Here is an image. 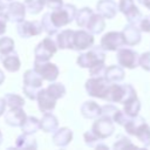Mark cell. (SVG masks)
Returning <instances> with one entry per match:
<instances>
[{"label": "cell", "mask_w": 150, "mask_h": 150, "mask_svg": "<svg viewBox=\"0 0 150 150\" xmlns=\"http://www.w3.org/2000/svg\"><path fill=\"white\" fill-rule=\"evenodd\" d=\"M46 89H47V90H48V91H49L56 100L63 97L64 94H66V88H64V86H63L62 83H59V82L50 83Z\"/></svg>", "instance_id": "obj_35"}, {"label": "cell", "mask_w": 150, "mask_h": 150, "mask_svg": "<svg viewBox=\"0 0 150 150\" xmlns=\"http://www.w3.org/2000/svg\"><path fill=\"white\" fill-rule=\"evenodd\" d=\"M93 14H94V12H93V9L89 8V7H83L82 9H80L79 12H76L75 19H76L77 26L81 27V28H86Z\"/></svg>", "instance_id": "obj_29"}, {"label": "cell", "mask_w": 150, "mask_h": 150, "mask_svg": "<svg viewBox=\"0 0 150 150\" xmlns=\"http://www.w3.org/2000/svg\"><path fill=\"white\" fill-rule=\"evenodd\" d=\"M105 27V21H104V18L101 15V14H93L88 25H87V29L89 33H91L93 35L94 34H100L101 32H103Z\"/></svg>", "instance_id": "obj_24"}, {"label": "cell", "mask_w": 150, "mask_h": 150, "mask_svg": "<svg viewBox=\"0 0 150 150\" xmlns=\"http://www.w3.org/2000/svg\"><path fill=\"white\" fill-rule=\"evenodd\" d=\"M4 100L6 102V105H8L9 108H22L25 105L23 97H21L18 94L8 93V94H6L4 96Z\"/></svg>", "instance_id": "obj_32"}, {"label": "cell", "mask_w": 150, "mask_h": 150, "mask_svg": "<svg viewBox=\"0 0 150 150\" xmlns=\"http://www.w3.org/2000/svg\"><path fill=\"white\" fill-rule=\"evenodd\" d=\"M122 34L124 38V42L128 46H135L141 41V29L137 27V25H127L123 28Z\"/></svg>", "instance_id": "obj_18"}, {"label": "cell", "mask_w": 150, "mask_h": 150, "mask_svg": "<svg viewBox=\"0 0 150 150\" xmlns=\"http://www.w3.org/2000/svg\"><path fill=\"white\" fill-rule=\"evenodd\" d=\"M124 70L121 66H110L105 70L104 77L110 82V83H117L121 82L124 79Z\"/></svg>", "instance_id": "obj_26"}, {"label": "cell", "mask_w": 150, "mask_h": 150, "mask_svg": "<svg viewBox=\"0 0 150 150\" xmlns=\"http://www.w3.org/2000/svg\"><path fill=\"white\" fill-rule=\"evenodd\" d=\"M144 146H145V148H148V149H150V141H149V142H146V143H144Z\"/></svg>", "instance_id": "obj_49"}, {"label": "cell", "mask_w": 150, "mask_h": 150, "mask_svg": "<svg viewBox=\"0 0 150 150\" xmlns=\"http://www.w3.org/2000/svg\"><path fill=\"white\" fill-rule=\"evenodd\" d=\"M42 77L34 69L26 70L23 74V94L29 100H36L39 91L42 89Z\"/></svg>", "instance_id": "obj_3"}, {"label": "cell", "mask_w": 150, "mask_h": 150, "mask_svg": "<svg viewBox=\"0 0 150 150\" xmlns=\"http://www.w3.org/2000/svg\"><path fill=\"white\" fill-rule=\"evenodd\" d=\"M15 146L19 149H36L38 144H36V139L32 135L22 132L20 136H18L15 141Z\"/></svg>", "instance_id": "obj_27"}, {"label": "cell", "mask_w": 150, "mask_h": 150, "mask_svg": "<svg viewBox=\"0 0 150 150\" xmlns=\"http://www.w3.org/2000/svg\"><path fill=\"white\" fill-rule=\"evenodd\" d=\"M118 9L125 15L129 23L137 25L143 16L139 9L136 7L134 0H120L118 2Z\"/></svg>", "instance_id": "obj_12"}, {"label": "cell", "mask_w": 150, "mask_h": 150, "mask_svg": "<svg viewBox=\"0 0 150 150\" xmlns=\"http://www.w3.org/2000/svg\"><path fill=\"white\" fill-rule=\"evenodd\" d=\"M40 129H41L40 128V120H38L34 116H27L26 120H25V122H23V124L21 125L22 132L29 134V135L35 134Z\"/></svg>", "instance_id": "obj_28"}, {"label": "cell", "mask_w": 150, "mask_h": 150, "mask_svg": "<svg viewBox=\"0 0 150 150\" xmlns=\"http://www.w3.org/2000/svg\"><path fill=\"white\" fill-rule=\"evenodd\" d=\"M45 5L52 9H57L63 5L62 0H45Z\"/></svg>", "instance_id": "obj_43"}, {"label": "cell", "mask_w": 150, "mask_h": 150, "mask_svg": "<svg viewBox=\"0 0 150 150\" xmlns=\"http://www.w3.org/2000/svg\"><path fill=\"white\" fill-rule=\"evenodd\" d=\"M27 115L22 108H11L5 114V122L11 127H21Z\"/></svg>", "instance_id": "obj_17"}, {"label": "cell", "mask_w": 150, "mask_h": 150, "mask_svg": "<svg viewBox=\"0 0 150 150\" xmlns=\"http://www.w3.org/2000/svg\"><path fill=\"white\" fill-rule=\"evenodd\" d=\"M18 34L22 39H28L34 35H39L42 32V26L38 21H21L18 23Z\"/></svg>", "instance_id": "obj_14"}, {"label": "cell", "mask_w": 150, "mask_h": 150, "mask_svg": "<svg viewBox=\"0 0 150 150\" xmlns=\"http://www.w3.org/2000/svg\"><path fill=\"white\" fill-rule=\"evenodd\" d=\"M141 5H143L144 7H146L148 9H150V0H137Z\"/></svg>", "instance_id": "obj_47"}, {"label": "cell", "mask_w": 150, "mask_h": 150, "mask_svg": "<svg viewBox=\"0 0 150 150\" xmlns=\"http://www.w3.org/2000/svg\"><path fill=\"white\" fill-rule=\"evenodd\" d=\"M139 110H141V102H139V100L137 98V96L134 97V98H131V100H129L128 102L124 103V109H123V111H124L128 116H130V117L137 116L138 112H139Z\"/></svg>", "instance_id": "obj_30"}, {"label": "cell", "mask_w": 150, "mask_h": 150, "mask_svg": "<svg viewBox=\"0 0 150 150\" xmlns=\"http://www.w3.org/2000/svg\"><path fill=\"white\" fill-rule=\"evenodd\" d=\"M5 13H6V16H7L8 21L19 23V22L23 21L25 16H26V7H25L23 4L18 2V1L9 2Z\"/></svg>", "instance_id": "obj_15"}, {"label": "cell", "mask_w": 150, "mask_h": 150, "mask_svg": "<svg viewBox=\"0 0 150 150\" xmlns=\"http://www.w3.org/2000/svg\"><path fill=\"white\" fill-rule=\"evenodd\" d=\"M116 59L121 67H124L128 69H134L138 66L139 55L137 54V52H135L130 48H120V49H117Z\"/></svg>", "instance_id": "obj_9"}, {"label": "cell", "mask_w": 150, "mask_h": 150, "mask_svg": "<svg viewBox=\"0 0 150 150\" xmlns=\"http://www.w3.org/2000/svg\"><path fill=\"white\" fill-rule=\"evenodd\" d=\"M125 146H135L131 142H130V139L129 138H127L125 136H118L117 137V139H116V142H115V144H114V149H122V148H125Z\"/></svg>", "instance_id": "obj_40"}, {"label": "cell", "mask_w": 150, "mask_h": 150, "mask_svg": "<svg viewBox=\"0 0 150 150\" xmlns=\"http://www.w3.org/2000/svg\"><path fill=\"white\" fill-rule=\"evenodd\" d=\"M33 69L42 77V80H46L49 82H54L57 79L59 73H60L57 66L54 63H50L48 61H45V62L34 61V68Z\"/></svg>", "instance_id": "obj_10"}, {"label": "cell", "mask_w": 150, "mask_h": 150, "mask_svg": "<svg viewBox=\"0 0 150 150\" xmlns=\"http://www.w3.org/2000/svg\"><path fill=\"white\" fill-rule=\"evenodd\" d=\"M1 142H2V134H1V131H0V144H1Z\"/></svg>", "instance_id": "obj_50"}, {"label": "cell", "mask_w": 150, "mask_h": 150, "mask_svg": "<svg viewBox=\"0 0 150 150\" xmlns=\"http://www.w3.org/2000/svg\"><path fill=\"white\" fill-rule=\"evenodd\" d=\"M4 81H5V74H4V71L0 69V84H1Z\"/></svg>", "instance_id": "obj_48"}, {"label": "cell", "mask_w": 150, "mask_h": 150, "mask_svg": "<svg viewBox=\"0 0 150 150\" xmlns=\"http://www.w3.org/2000/svg\"><path fill=\"white\" fill-rule=\"evenodd\" d=\"M105 61V53L101 46L93 47L89 52L80 54L77 57V64L82 68H90L98 63H104Z\"/></svg>", "instance_id": "obj_5"}, {"label": "cell", "mask_w": 150, "mask_h": 150, "mask_svg": "<svg viewBox=\"0 0 150 150\" xmlns=\"http://www.w3.org/2000/svg\"><path fill=\"white\" fill-rule=\"evenodd\" d=\"M81 114L84 118H97L101 116V105L94 101H86L81 105Z\"/></svg>", "instance_id": "obj_23"}, {"label": "cell", "mask_w": 150, "mask_h": 150, "mask_svg": "<svg viewBox=\"0 0 150 150\" xmlns=\"http://www.w3.org/2000/svg\"><path fill=\"white\" fill-rule=\"evenodd\" d=\"M40 128L45 132H54L59 128V121L52 112H43L42 120L40 121Z\"/></svg>", "instance_id": "obj_25"}, {"label": "cell", "mask_w": 150, "mask_h": 150, "mask_svg": "<svg viewBox=\"0 0 150 150\" xmlns=\"http://www.w3.org/2000/svg\"><path fill=\"white\" fill-rule=\"evenodd\" d=\"M125 45L122 32H109L101 39V47L104 50H117Z\"/></svg>", "instance_id": "obj_11"}, {"label": "cell", "mask_w": 150, "mask_h": 150, "mask_svg": "<svg viewBox=\"0 0 150 150\" xmlns=\"http://www.w3.org/2000/svg\"><path fill=\"white\" fill-rule=\"evenodd\" d=\"M105 70H107L105 64L98 63V64H95L89 68V74H90V76H94V77H101V76L105 75Z\"/></svg>", "instance_id": "obj_37"}, {"label": "cell", "mask_w": 150, "mask_h": 150, "mask_svg": "<svg viewBox=\"0 0 150 150\" xmlns=\"http://www.w3.org/2000/svg\"><path fill=\"white\" fill-rule=\"evenodd\" d=\"M137 25H138V28H139L142 32L150 33V15L142 16L141 20H139V22H138Z\"/></svg>", "instance_id": "obj_42"}, {"label": "cell", "mask_w": 150, "mask_h": 150, "mask_svg": "<svg viewBox=\"0 0 150 150\" xmlns=\"http://www.w3.org/2000/svg\"><path fill=\"white\" fill-rule=\"evenodd\" d=\"M26 11L30 14H39L45 7V0H25Z\"/></svg>", "instance_id": "obj_34"}, {"label": "cell", "mask_w": 150, "mask_h": 150, "mask_svg": "<svg viewBox=\"0 0 150 150\" xmlns=\"http://www.w3.org/2000/svg\"><path fill=\"white\" fill-rule=\"evenodd\" d=\"M98 14L105 19H112L117 14L118 6L114 0H100L96 5Z\"/></svg>", "instance_id": "obj_19"}, {"label": "cell", "mask_w": 150, "mask_h": 150, "mask_svg": "<svg viewBox=\"0 0 150 150\" xmlns=\"http://www.w3.org/2000/svg\"><path fill=\"white\" fill-rule=\"evenodd\" d=\"M76 12L77 11H76V7L74 5L64 4L60 8L54 9L50 13V19H52L53 23L57 28H60V27H63V26L70 23L75 19Z\"/></svg>", "instance_id": "obj_4"}, {"label": "cell", "mask_w": 150, "mask_h": 150, "mask_svg": "<svg viewBox=\"0 0 150 150\" xmlns=\"http://www.w3.org/2000/svg\"><path fill=\"white\" fill-rule=\"evenodd\" d=\"M57 50V45L53 38L47 36L35 48L34 54H35V61L36 62H45L49 61V59L56 53Z\"/></svg>", "instance_id": "obj_7"}, {"label": "cell", "mask_w": 150, "mask_h": 150, "mask_svg": "<svg viewBox=\"0 0 150 150\" xmlns=\"http://www.w3.org/2000/svg\"><path fill=\"white\" fill-rule=\"evenodd\" d=\"M73 139V131L69 128H61V129H56L53 132V142L55 145L64 148L67 146Z\"/></svg>", "instance_id": "obj_20"}, {"label": "cell", "mask_w": 150, "mask_h": 150, "mask_svg": "<svg viewBox=\"0 0 150 150\" xmlns=\"http://www.w3.org/2000/svg\"><path fill=\"white\" fill-rule=\"evenodd\" d=\"M7 16H6V13L4 12H0V35L5 34L6 32V23H7Z\"/></svg>", "instance_id": "obj_44"}, {"label": "cell", "mask_w": 150, "mask_h": 150, "mask_svg": "<svg viewBox=\"0 0 150 150\" xmlns=\"http://www.w3.org/2000/svg\"><path fill=\"white\" fill-rule=\"evenodd\" d=\"M91 131L101 139L110 137L115 131V127H114L112 120L109 118V117H105V116H102L101 118L97 117L96 121L93 124Z\"/></svg>", "instance_id": "obj_8"}, {"label": "cell", "mask_w": 150, "mask_h": 150, "mask_svg": "<svg viewBox=\"0 0 150 150\" xmlns=\"http://www.w3.org/2000/svg\"><path fill=\"white\" fill-rule=\"evenodd\" d=\"M73 34L74 30L66 29L55 35V42L57 48L61 49H73Z\"/></svg>", "instance_id": "obj_22"}, {"label": "cell", "mask_w": 150, "mask_h": 150, "mask_svg": "<svg viewBox=\"0 0 150 150\" xmlns=\"http://www.w3.org/2000/svg\"><path fill=\"white\" fill-rule=\"evenodd\" d=\"M8 4L9 1L8 0H0V12H6L7 7H8Z\"/></svg>", "instance_id": "obj_45"}, {"label": "cell", "mask_w": 150, "mask_h": 150, "mask_svg": "<svg viewBox=\"0 0 150 150\" xmlns=\"http://www.w3.org/2000/svg\"><path fill=\"white\" fill-rule=\"evenodd\" d=\"M94 45V36L91 33L81 30H74L73 34V49L74 50H84Z\"/></svg>", "instance_id": "obj_13"}, {"label": "cell", "mask_w": 150, "mask_h": 150, "mask_svg": "<svg viewBox=\"0 0 150 150\" xmlns=\"http://www.w3.org/2000/svg\"><path fill=\"white\" fill-rule=\"evenodd\" d=\"M138 66H141L144 70L150 71V52H145L139 56Z\"/></svg>", "instance_id": "obj_41"}, {"label": "cell", "mask_w": 150, "mask_h": 150, "mask_svg": "<svg viewBox=\"0 0 150 150\" xmlns=\"http://www.w3.org/2000/svg\"><path fill=\"white\" fill-rule=\"evenodd\" d=\"M129 135L136 136L142 143H146L150 141V127L145 123V120L141 116L131 117L123 125Z\"/></svg>", "instance_id": "obj_2"}, {"label": "cell", "mask_w": 150, "mask_h": 150, "mask_svg": "<svg viewBox=\"0 0 150 150\" xmlns=\"http://www.w3.org/2000/svg\"><path fill=\"white\" fill-rule=\"evenodd\" d=\"M83 137H84V142H86V144H87L88 146H90V148H105V149L108 148L107 145H104V144L101 143L102 139L98 138L91 130H88L87 132H84Z\"/></svg>", "instance_id": "obj_33"}, {"label": "cell", "mask_w": 150, "mask_h": 150, "mask_svg": "<svg viewBox=\"0 0 150 150\" xmlns=\"http://www.w3.org/2000/svg\"><path fill=\"white\" fill-rule=\"evenodd\" d=\"M130 118H131V117L128 116L123 110H118V109H117V111L115 112V115H114V117H112V121L116 122V123H118L120 125H124Z\"/></svg>", "instance_id": "obj_38"}, {"label": "cell", "mask_w": 150, "mask_h": 150, "mask_svg": "<svg viewBox=\"0 0 150 150\" xmlns=\"http://www.w3.org/2000/svg\"><path fill=\"white\" fill-rule=\"evenodd\" d=\"M14 50V41L13 39L8 36H4L0 39V54L1 55H7L11 52Z\"/></svg>", "instance_id": "obj_36"}, {"label": "cell", "mask_w": 150, "mask_h": 150, "mask_svg": "<svg viewBox=\"0 0 150 150\" xmlns=\"http://www.w3.org/2000/svg\"><path fill=\"white\" fill-rule=\"evenodd\" d=\"M116 111H117V108L112 104H105V105L101 107V116H105V117H109L111 120H112Z\"/></svg>", "instance_id": "obj_39"}, {"label": "cell", "mask_w": 150, "mask_h": 150, "mask_svg": "<svg viewBox=\"0 0 150 150\" xmlns=\"http://www.w3.org/2000/svg\"><path fill=\"white\" fill-rule=\"evenodd\" d=\"M136 96V90L131 84H109L104 100L124 104Z\"/></svg>", "instance_id": "obj_1"}, {"label": "cell", "mask_w": 150, "mask_h": 150, "mask_svg": "<svg viewBox=\"0 0 150 150\" xmlns=\"http://www.w3.org/2000/svg\"><path fill=\"white\" fill-rule=\"evenodd\" d=\"M1 60H2L4 67H5V69L7 71L14 73V71H18L20 69L21 62H20V59H19V56H18V54H16L15 50L11 52L7 55H2L1 56Z\"/></svg>", "instance_id": "obj_21"}, {"label": "cell", "mask_w": 150, "mask_h": 150, "mask_svg": "<svg viewBox=\"0 0 150 150\" xmlns=\"http://www.w3.org/2000/svg\"><path fill=\"white\" fill-rule=\"evenodd\" d=\"M8 1H11V0H8Z\"/></svg>", "instance_id": "obj_51"}, {"label": "cell", "mask_w": 150, "mask_h": 150, "mask_svg": "<svg viewBox=\"0 0 150 150\" xmlns=\"http://www.w3.org/2000/svg\"><path fill=\"white\" fill-rule=\"evenodd\" d=\"M5 110H6V102L4 98L0 97V116L5 112Z\"/></svg>", "instance_id": "obj_46"}, {"label": "cell", "mask_w": 150, "mask_h": 150, "mask_svg": "<svg viewBox=\"0 0 150 150\" xmlns=\"http://www.w3.org/2000/svg\"><path fill=\"white\" fill-rule=\"evenodd\" d=\"M38 100V105L39 109L42 112H52L56 105V98L47 90V89H41L36 96Z\"/></svg>", "instance_id": "obj_16"}, {"label": "cell", "mask_w": 150, "mask_h": 150, "mask_svg": "<svg viewBox=\"0 0 150 150\" xmlns=\"http://www.w3.org/2000/svg\"><path fill=\"white\" fill-rule=\"evenodd\" d=\"M40 23H41V26H42V30H45L48 35L54 36V35L57 34V29H59V28L53 23V21H52V19H50V13H49V12L43 14V16H42Z\"/></svg>", "instance_id": "obj_31"}, {"label": "cell", "mask_w": 150, "mask_h": 150, "mask_svg": "<svg viewBox=\"0 0 150 150\" xmlns=\"http://www.w3.org/2000/svg\"><path fill=\"white\" fill-rule=\"evenodd\" d=\"M109 84L110 82L104 76H101V77L90 76V79L87 80L86 82V90L89 96L104 100Z\"/></svg>", "instance_id": "obj_6"}]
</instances>
